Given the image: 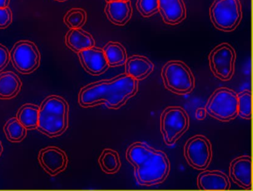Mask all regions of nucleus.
<instances>
[{
  "label": "nucleus",
  "mask_w": 253,
  "mask_h": 191,
  "mask_svg": "<svg viewBox=\"0 0 253 191\" xmlns=\"http://www.w3.org/2000/svg\"><path fill=\"white\" fill-rule=\"evenodd\" d=\"M137 92V81L127 74L111 80L88 84L81 90L78 101L83 107L105 103L111 109H118Z\"/></svg>",
  "instance_id": "nucleus-1"
},
{
  "label": "nucleus",
  "mask_w": 253,
  "mask_h": 191,
  "mask_svg": "<svg viewBox=\"0 0 253 191\" xmlns=\"http://www.w3.org/2000/svg\"><path fill=\"white\" fill-rule=\"evenodd\" d=\"M126 158L134 166V176L139 185H158L169 173L170 163L167 155L142 142H136L128 147Z\"/></svg>",
  "instance_id": "nucleus-2"
},
{
  "label": "nucleus",
  "mask_w": 253,
  "mask_h": 191,
  "mask_svg": "<svg viewBox=\"0 0 253 191\" xmlns=\"http://www.w3.org/2000/svg\"><path fill=\"white\" fill-rule=\"evenodd\" d=\"M69 124V105L57 96L47 97L40 106L38 127L50 138L61 136Z\"/></svg>",
  "instance_id": "nucleus-3"
},
{
  "label": "nucleus",
  "mask_w": 253,
  "mask_h": 191,
  "mask_svg": "<svg viewBox=\"0 0 253 191\" xmlns=\"http://www.w3.org/2000/svg\"><path fill=\"white\" fill-rule=\"evenodd\" d=\"M210 16L216 29L223 32H232L242 19L241 1L214 0L210 8Z\"/></svg>",
  "instance_id": "nucleus-4"
},
{
  "label": "nucleus",
  "mask_w": 253,
  "mask_h": 191,
  "mask_svg": "<svg viewBox=\"0 0 253 191\" xmlns=\"http://www.w3.org/2000/svg\"><path fill=\"white\" fill-rule=\"evenodd\" d=\"M162 78L166 88L178 95L191 93L195 78L190 69L181 61H170L163 68Z\"/></svg>",
  "instance_id": "nucleus-5"
},
{
  "label": "nucleus",
  "mask_w": 253,
  "mask_h": 191,
  "mask_svg": "<svg viewBox=\"0 0 253 191\" xmlns=\"http://www.w3.org/2000/svg\"><path fill=\"white\" fill-rule=\"evenodd\" d=\"M206 111L219 121L234 119L238 115V96L229 89H218L209 99Z\"/></svg>",
  "instance_id": "nucleus-6"
},
{
  "label": "nucleus",
  "mask_w": 253,
  "mask_h": 191,
  "mask_svg": "<svg viewBox=\"0 0 253 191\" xmlns=\"http://www.w3.org/2000/svg\"><path fill=\"white\" fill-rule=\"evenodd\" d=\"M189 116L180 106H170L161 117V130L164 142L169 146L174 144L187 130Z\"/></svg>",
  "instance_id": "nucleus-7"
},
{
  "label": "nucleus",
  "mask_w": 253,
  "mask_h": 191,
  "mask_svg": "<svg viewBox=\"0 0 253 191\" xmlns=\"http://www.w3.org/2000/svg\"><path fill=\"white\" fill-rule=\"evenodd\" d=\"M10 60L14 67L21 74L35 72L41 63V53L32 41H20L16 43L10 52Z\"/></svg>",
  "instance_id": "nucleus-8"
},
{
  "label": "nucleus",
  "mask_w": 253,
  "mask_h": 191,
  "mask_svg": "<svg viewBox=\"0 0 253 191\" xmlns=\"http://www.w3.org/2000/svg\"><path fill=\"white\" fill-rule=\"evenodd\" d=\"M209 60L211 72L219 79L229 81L233 76L236 54L229 44L216 47L210 53Z\"/></svg>",
  "instance_id": "nucleus-9"
},
{
  "label": "nucleus",
  "mask_w": 253,
  "mask_h": 191,
  "mask_svg": "<svg viewBox=\"0 0 253 191\" xmlns=\"http://www.w3.org/2000/svg\"><path fill=\"white\" fill-rule=\"evenodd\" d=\"M184 155L189 165L197 170H205L212 157L211 143L204 136H194L186 142Z\"/></svg>",
  "instance_id": "nucleus-10"
},
{
  "label": "nucleus",
  "mask_w": 253,
  "mask_h": 191,
  "mask_svg": "<svg viewBox=\"0 0 253 191\" xmlns=\"http://www.w3.org/2000/svg\"><path fill=\"white\" fill-rule=\"evenodd\" d=\"M38 159L41 167L52 176L61 173L67 167L68 158L66 152L56 146H48L41 149Z\"/></svg>",
  "instance_id": "nucleus-11"
},
{
  "label": "nucleus",
  "mask_w": 253,
  "mask_h": 191,
  "mask_svg": "<svg viewBox=\"0 0 253 191\" xmlns=\"http://www.w3.org/2000/svg\"><path fill=\"white\" fill-rule=\"evenodd\" d=\"M81 64L92 75H100L109 69L107 60L102 48L93 47L78 53Z\"/></svg>",
  "instance_id": "nucleus-12"
},
{
  "label": "nucleus",
  "mask_w": 253,
  "mask_h": 191,
  "mask_svg": "<svg viewBox=\"0 0 253 191\" xmlns=\"http://www.w3.org/2000/svg\"><path fill=\"white\" fill-rule=\"evenodd\" d=\"M231 179L241 188L245 190L252 188V159L250 156L235 158L229 167Z\"/></svg>",
  "instance_id": "nucleus-13"
},
{
  "label": "nucleus",
  "mask_w": 253,
  "mask_h": 191,
  "mask_svg": "<svg viewBox=\"0 0 253 191\" xmlns=\"http://www.w3.org/2000/svg\"><path fill=\"white\" fill-rule=\"evenodd\" d=\"M159 11L167 24L177 25L185 20L186 6L183 0H158Z\"/></svg>",
  "instance_id": "nucleus-14"
},
{
  "label": "nucleus",
  "mask_w": 253,
  "mask_h": 191,
  "mask_svg": "<svg viewBox=\"0 0 253 191\" xmlns=\"http://www.w3.org/2000/svg\"><path fill=\"white\" fill-rule=\"evenodd\" d=\"M105 13L111 23L117 26H124L131 17V1H113L107 2Z\"/></svg>",
  "instance_id": "nucleus-15"
},
{
  "label": "nucleus",
  "mask_w": 253,
  "mask_h": 191,
  "mask_svg": "<svg viewBox=\"0 0 253 191\" xmlns=\"http://www.w3.org/2000/svg\"><path fill=\"white\" fill-rule=\"evenodd\" d=\"M198 186L202 191H226L230 188V182L221 172L205 171L198 176Z\"/></svg>",
  "instance_id": "nucleus-16"
},
{
  "label": "nucleus",
  "mask_w": 253,
  "mask_h": 191,
  "mask_svg": "<svg viewBox=\"0 0 253 191\" xmlns=\"http://www.w3.org/2000/svg\"><path fill=\"white\" fill-rule=\"evenodd\" d=\"M66 45L75 52L91 48L95 45L93 37L82 29H72L66 34Z\"/></svg>",
  "instance_id": "nucleus-17"
},
{
  "label": "nucleus",
  "mask_w": 253,
  "mask_h": 191,
  "mask_svg": "<svg viewBox=\"0 0 253 191\" xmlns=\"http://www.w3.org/2000/svg\"><path fill=\"white\" fill-rule=\"evenodd\" d=\"M153 69V63L143 56H132L127 59L126 62V72L127 75L137 81L144 79Z\"/></svg>",
  "instance_id": "nucleus-18"
},
{
  "label": "nucleus",
  "mask_w": 253,
  "mask_h": 191,
  "mask_svg": "<svg viewBox=\"0 0 253 191\" xmlns=\"http://www.w3.org/2000/svg\"><path fill=\"white\" fill-rule=\"evenodd\" d=\"M22 82L12 72L0 74V99L8 100L16 97L21 90Z\"/></svg>",
  "instance_id": "nucleus-19"
},
{
  "label": "nucleus",
  "mask_w": 253,
  "mask_h": 191,
  "mask_svg": "<svg viewBox=\"0 0 253 191\" xmlns=\"http://www.w3.org/2000/svg\"><path fill=\"white\" fill-rule=\"evenodd\" d=\"M103 50L109 66L115 67L123 66L126 62V51L125 48L119 43H108Z\"/></svg>",
  "instance_id": "nucleus-20"
},
{
  "label": "nucleus",
  "mask_w": 253,
  "mask_h": 191,
  "mask_svg": "<svg viewBox=\"0 0 253 191\" xmlns=\"http://www.w3.org/2000/svg\"><path fill=\"white\" fill-rule=\"evenodd\" d=\"M40 107L34 104H25L17 112V118L26 130H35L38 127Z\"/></svg>",
  "instance_id": "nucleus-21"
},
{
  "label": "nucleus",
  "mask_w": 253,
  "mask_h": 191,
  "mask_svg": "<svg viewBox=\"0 0 253 191\" xmlns=\"http://www.w3.org/2000/svg\"><path fill=\"white\" fill-rule=\"evenodd\" d=\"M99 164L103 172L108 174H114L121 167L119 154L111 149H104L99 158Z\"/></svg>",
  "instance_id": "nucleus-22"
},
{
  "label": "nucleus",
  "mask_w": 253,
  "mask_h": 191,
  "mask_svg": "<svg viewBox=\"0 0 253 191\" xmlns=\"http://www.w3.org/2000/svg\"><path fill=\"white\" fill-rule=\"evenodd\" d=\"M4 132L8 141L11 142H22L26 138V129L22 125L17 118L8 120L4 127Z\"/></svg>",
  "instance_id": "nucleus-23"
},
{
  "label": "nucleus",
  "mask_w": 253,
  "mask_h": 191,
  "mask_svg": "<svg viewBox=\"0 0 253 191\" xmlns=\"http://www.w3.org/2000/svg\"><path fill=\"white\" fill-rule=\"evenodd\" d=\"M87 14L82 8H72L65 14L63 21L69 29H81L86 23Z\"/></svg>",
  "instance_id": "nucleus-24"
},
{
  "label": "nucleus",
  "mask_w": 253,
  "mask_h": 191,
  "mask_svg": "<svg viewBox=\"0 0 253 191\" xmlns=\"http://www.w3.org/2000/svg\"><path fill=\"white\" fill-rule=\"evenodd\" d=\"M237 96H238V115L244 119H251V92L250 90H244Z\"/></svg>",
  "instance_id": "nucleus-25"
},
{
  "label": "nucleus",
  "mask_w": 253,
  "mask_h": 191,
  "mask_svg": "<svg viewBox=\"0 0 253 191\" xmlns=\"http://www.w3.org/2000/svg\"><path fill=\"white\" fill-rule=\"evenodd\" d=\"M137 8L143 17H149L159 11L158 0H137Z\"/></svg>",
  "instance_id": "nucleus-26"
},
{
  "label": "nucleus",
  "mask_w": 253,
  "mask_h": 191,
  "mask_svg": "<svg viewBox=\"0 0 253 191\" xmlns=\"http://www.w3.org/2000/svg\"><path fill=\"white\" fill-rule=\"evenodd\" d=\"M13 13L9 7L0 8V29H5L12 23Z\"/></svg>",
  "instance_id": "nucleus-27"
},
{
  "label": "nucleus",
  "mask_w": 253,
  "mask_h": 191,
  "mask_svg": "<svg viewBox=\"0 0 253 191\" xmlns=\"http://www.w3.org/2000/svg\"><path fill=\"white\" fill-rule=\"evenodd\" d=\"M10 61V52L5 46L0 44V72H2Z\"/></svg>",
  "instance_id": "nucleus-28"
},
{
  "label": "nucleus",
  "mask_w": 253,
  "mask_h": 191,
  "mask_svg": "<svg viewBox=\"0 0 253 191\" xmlns=\"http://www.w3.org/2000/svg\"><path fill=\"white\" fill-rule=\"evenodd\" d=\"M195 117L198 120L205 119L207 117V111L204 108H198L195 112Z\"/></svg>",
  "instance_id": "nucleus-29"
},
{
  "label": "nucleus",
  "mask_w": 253,
  "mask_h": 191,
  "mask_svg": "<svg viewBox=\"0 0 253 191\" xmlns=\"http://www.w3.org/2000/svg\"><path fill=\"white\" fill-rule=\"evenodd\" d=\"M11 0H0V8L8 7Z\"/></svg>",
  "instance_id": "nucleus-30"
},
{
  "label": "nucleus",
  "mask_w": 253,
  "mask_h": 191,
  "mask_svg": "<svg viewBox=\"0 0 253 191\" xmlns=\"http://www.w3.org/2000/svg\"><path fill=\"white\" fill-rule=\"evenodd\" d=\"M2 149H3V148H2V142H0V155L2 154Z\"/></svg>",
  "instance_id": "nucleus-31"
},
{
  "label": "nucleus",
  "mask_w": 253,
  "mask_h": 191,
  "mask_svg": "<svg viewBox=\"0 0 253 191\" xmlns=\"http://www.w3.org/2000/svg\"><path fill=\"white\" fill-rule=\"evenodd\" d=\"M106 2H113V1H128V0H106Z\"/></svg>",
  "instance_id": "nucleus-32"
},
{
  "label": "nucleus",
  "mask_w": 253,
  "mask_h": 191,
  "mask_svg": "<svg viewBox=\"0 0 253 191\" xmlns=\"http://www.w3.org/2000/svg\"><path fill=\"white\" fill-rule=\"evenodd\" d=\"M55 1H57V2H66V1H67V0H55Z\"/></svg>",
  "instance_id": "nucleus-33"
}]
</instances>
